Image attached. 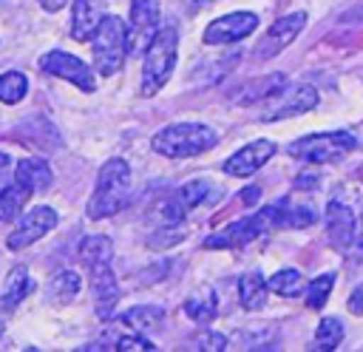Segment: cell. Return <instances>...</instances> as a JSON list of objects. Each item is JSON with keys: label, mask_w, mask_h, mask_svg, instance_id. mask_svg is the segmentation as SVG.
<instances>
[{"label": "cell", "mask_w": 363, "mask_h": 352, "mask_svg": "<svg viewBox=\"0 0 363 352\" xmlns=\"http://www.w3.org/2000/svg\"><path fill=\"white\" fill-rule=\"evenodd\" d=\"M79 273H74V270H65V273H60V275H54L51 278V284L45 287V301L51 304V307H65V304H71L77 295H79Z\"/></svg>", "instance_id": "obj_19"}, {"label": "cell", "mask_w": 363, "mask_h": 352, "mask_svg": "<svg viewBox=\"0 0 363 352\" xmlns=\"http://www.w3.org/2000/svg\"><path fill=\"white\" fill-rule=\"evenodd\" d=\"M128 193H130V167H128V162L125 159H108L99 167L94 193L88 199V219L99 221V219L116 216L128 204Z\"/></svg>", "instance_id": "obj_2"}, {"label": "cell", "mask_w": 363, "mask_h": 352, "mask_svg": "<svg viewBox=\"0 0 363 352\" xmlns=\"http://www.w3.org/2000/svg\"><path fill=\"white\" fill-rule=\"evenodd\" d=\"M6 165H9V156H6V153H0V167H6Z\"/></svg>", "instance_id": "obj_37"}, {"label": "cell", "mask_w": 363, "mask_h": 352, "mask_svg": "<svg viewBox=\"0 0 363 352\" xmlns=\"http://www.w3.org/2000/svg\"><path fill=\"white\" fill-rule=\"evenodd\" d=\"M85 267L91 273V292H94V301H96V318L108 321V318H113L116 304H119V295H122V290L116 284V275L111 270V258L91 261Z\"/></svg>", "instance_id": "obj_10"}, {"label": "cell", "mask_w": 363, "mask_h": 352, "mask_svg": "<svg viewBox=\"0 0 363 352\" xmlns=\"http://www.w3.org/2000/svg\"><path fill=\"white\" fill-rule=\"evenodd\" d=\"M216 142H218L216 128L204 122H173L153 133L150 148L167 159H187L216 148Z\"/></svg>", "instance_id": "obj_1"}, {"label": "cell", "mask_w": 363, "mask_h": 352, "mask_svg": "<svg viewBox=\"0 0 363 352\" xmlns=\"http://www.w3.org/2000/svg\"><path fill=\"white\" fill-rule=\"evenodd\" d=\"M34 290V281L28 275V270L23 264L11 267V273L6 275V284H3V292H0V309L3 312H14L20 307V301Z\"/></svg>", "instance_id": "obj_17"}, {"label": "cell", "mask_w": 363, "mask_h": 352, "mask_svg": "<svg viewBox=\"0 0 363 352\" xmlns=\"http://www.w3.org/2000/svg\"><path fill=\"white\" fill-rule=\"evenodd\" d=\"M216 295L213 292H204V295H196V298H187L184 301V315L187 318H193V321H201V324H207V321H213L216 318Z\"/></svg>", "instance_id": "obj_28"}, {"label": "cell", "mask_w": 363, "mask_h": 352, "mask_svg": "<svg viewBox=\"0 0 363 352\" xmlns=\"http://www.w3.org/2000/svg\"><path fill=\"white\" fill-rule=\"evenodd\" d=\"M196 346H199V349L218 352V349H224V346H227V338H224V335H218L216 329H207V332H201V338L196 341Z\"/></svg>", "instance_id": "obj_33"}, {"label": "cell", "mask_w": 363, "mask_h": 352, "mask_svg": "<svg viewBox=\"0 0 363 352\" xmlns=\"http://www.w3.org/2000/svg\"><path fill=\"white\" fill-rule=\"evenodd\" d=\"M116 349H122V352H130V349L147 352V349H156V343H153L147 335H142V332H133V335H125V338H119V341H116Z\"/></svg>", "instance_id": "obj_32"}, {"label": "cell", "mask_w": 363, "mask_h": 352, "mask_svg": "<svg viewBox=\"0 0 363 352\" xmlns=\"http://www.w3.org/2000/svg\"><path fill=\"white\" fill-rule=\"evenodd\" d=\"M354 148H357V136L352 131H332V133L301 136V139L289 142L286 153L301 159V162H309V165H329V162L343 159Z\"/></svg>", "instance_id": "obj_6"}, {"label": "cell", "mask_w": 363, "mask_h": 352, "mask_svg": "<svg viewBox=\"0 0 363 352\" xmlns=\"http://www.w3.org/2000/svg\"><path fill=\"white\" fill-rule=\"evenodd\" d=\"M28 196L31 193L23 185H17V182L3 187L0 190V221H14L20 216V210H23V204L28 202Z\"/></svg>", "instance_id": "obj_23"}, {"label": "cell", "mask_w": 363, "mask_h": 352, "mask_svg": "<svg viewBox=\"0 0 363 352\" xmlns=\"http://www.w3.org/2000/svg\"><path fill=\"white\" fill-rule=\"evenodd\" d=\"M176 51H179V31L176 26H159L150 43L145 45L142 60V94L153 97L159 88L167 85L173 68H176Z\"/></svg>", "instance_id": "obj_4"}, {"label": "cell", "mask_w": 363, "mask_h": 352, "mask_svg": "<svg viewBox=\"0 0 363 352\" xmlns=\"http://www.w3.org/2000/svg\"><path fill=\"white\" fill-rule=\"evenodd\" d=\"M340 341H343V324H340V318H335V315L320 318V324L315 329V346L318 349H335V346H340Z\"/></svg>", "instance_id": "obj_25"}, {"label": "cell", "mask_w": 363, "mask_h": 352, "mask_svg": "<svg viewBox=\"0 0 363 352\" xmlns=\"http://www.w3.org/2000/svg\"><path fill=\"white\" fill-rule=\"evenodd\" d=\"M51 179H54V173H51V167H48L45 159H40V156H26V159L17 162L14 182L23 185L28 193H43V190H48Z\"/></svg>", "instance_id": "obj_16"}, {"label": "cell", "mask_w": 363, "mask_h": 352, "mask_svg": "<svg viewBox=\"0 0 363 352\" xmlns=\"http://www.w3.org/2000/svg\"><path fill=\"white\" fill-rule=\"evenodd\" d=\"M261 122H278V119H289L298 114H306L318 105V91L315 85H281L278 91H272L269 97L261 99Z\"/></svg>", "instance_id": "obj_7"}, {"label": "cell", "mask_w": 363, "mask_h": 352, "mask_svg": "<svg viewBox=\"0 0 363 352\" xmlns=\"http://www.w3.org/2000/svg\"><path fill=\"white\" fill-rule=\"evenodd\" d=\"M281 207H284L286 227H309V224H315V207L312 204H295L292 199H284Z\"/></svg>", "instance_id": "obj_31"}, {"label": "cell", "mask_w": 363, "mask_h": 352, "mask_svg": "<svg viewBox=\"0 0 363 352\" xmlns=\"http://www.w3.org/2000/svg\"><path fill=\"white\" fill-rule=\"evenodd\" d=\"M159 3L156 0H133L130 3V23H128V51L145 48L159 28Z\"/></svg>", "instance_id": "obj_13"}, {"label": "cell", "mask_w": 363, "mask_h": 352, "mask_svg": "<svg viewBox=\"0 0 363 352\" xmlns=\"http://www.w3.org/2000/svg\"><path fill=\"white\" fill-rule=\"evenodd\" d=\"M184 236H187L184 221H182V224H159V227L147 236V247H150V250H164V247L179 244Z\"/></svg>", "instance_id": "obj_27"}, {"label": "cell", "mask_w": 363, "mask_h": 352, "mask_svg": "<svg viewBox=\"0 0 363 352\" xmlns=\"http://www.w3.org/2000/svg\"><path fill=\"white\" fill-rule=\"evenodd\" d=\"M332 287H335V273H323L312 284H306V307L309 309H320L326 304Z\"/></svg>", "instance_id": "obj_30"}, {"label": "cell", "mask_w": 363, "mask_h": 352, "mask_svg": "<svg viewBox=\"0 0 363 352\" xmlns=\"http://www.w3.org/2000/svg\"><path fill=\"white\" fill-rule=\"evenodd\" d=\"M26 91H28L26 74H20V71H6V74L0 77V102L14 105V102H20V99L26 97Z\"/></svg>", "instance_id": "obj_26"}, {"label": "cell", "mask_w": 363, "mask_h": 352, "mask_svg": "<svg viewBox=\"0 0 363 352\" xmlns=\"http://www.w3.org/2000/svg\"><path fill=\"white\" fill-rule=\"evenodd\" d=\"M272 156H275V142H269V139H255V142L238 148V150L224 162V173H227V176H252V173L261 170Z\"/></svg>", "instance_id": "obj_14"}, {"label": "cell", "mask_w": 363, "mask_h": 352, "mask_svg": "<svg viewBox=\"0 0 363 352\" xmlns=\"http://www.w3.org/2000/svg\"><path fill=\"white\" fill-rule=\"evenodd\" d=\"M213 185L210 182H204V179H193V182H184L179 190H176V199L182 202V207L184 210H193V207H199V204H204V202H210L213 199Z\"/></svg>", "instance_id": "obj_24"}, {"label": "cell", "mask_w": 363, "mask_h": 352, "mask_svg": "<svg viewBox=\"0 0 363 352\" xmlns=\"http://www.w3.org/2000/svg\"><path fill=\"white\" fill-rule=\"evenodd\" d=\"M258 199H261V187L252 185V187H244V190H241V202H244V204H255Z\"/></svg>", "instance_id": "obj_35"}, {"label": "cell", "mask_w": 363, "mask_h": 352, "mask_svg": "<svg viewBox=\"0 0 363 352\" xmlns=\"http://www.w3.org/2000/svg\"><path fill=\"white\" fill-rule=\"evenodd\" d=\"M57 221H60V216H57L54 207H48V204H37V207L26 210L23 216H17V227L9 233L6 247H9V250H26L28 244L40 241L48 230H54Z\"/></svg>", "instance_id": "obj_8"}, {"label": "cell", "mask_w": 363, "mask_h": 352, "mask_svg": "<svg viewBox=\"0 0 363 352\" xmlns=\"http://www.w3.org/2000/svg\"><path fill=\"white\" fill-rule=\"evenodd\" d=\"M40 65H43V71H48L60 79H68L71 85H77L82 91H96V74L88 68V62H82L79 57H74L68 51H48V54H43Z\"/></svg>", "instance_id": "obj_11"}, {"label": "cell", "mask_w": 363, "mask_h": 352, "mask_svg": "<svg viewBox=\"0 0 363 352\" xmlns=\"http://www.w3.org/2000/svg\"><path fill=\"white\" fill-rule=\"evenodd\" d=\"M122 321H125L133 332L147 335V332H153V329L162 326V321H164V309L156 307V304H139V307H130V309L122 315Z\"/></svg>", "instance_id": "obj_20"}, {"label": "cell", "mask_w": 363, "mask_h": 352, "mask_svg": "<svg viewBox=\"0 0 363 352\" xmlns=\"http://www.w3.org/2000/svg\"><path fill=\"white\" fill-rule=\"evenodd\" d=\"M258 28V14L255 11H230L218 20H213L204 28V43L207 45H230L244 40Z\"/></svg>", "instance_id": "obj_12"}, {"label": "cell", "mask_w": 363, "mask_h": 352, "mask_svg": "<svg viewBox=\"0 0 363 352\" xmlns=\"http://www.w3.org/2000/svg\"><path fill=\"white\" fill-rule=\"evenodd\" d=\"M303 287H306L303 275H301L298 270H292V267L278 270V273L267 281V290H272L275 295H284V298H295V295H301Z\"/></svg>", "instance_id": "obj_22"}, {"label": "cell", "mask_w": 363, "mask_h": 352, "mask_svg": "<svg viewBox=\"0 0 363 352\" xmlns=\"http://www.w3.org/2000/svg\"><path fill=\"white\" fill-rule=\"evenodd\" d=\"M303 26H306V11H292V14L278 17V20L261 34V40L255 43V48H252L255 60L264 62V60L278 57V54L303 31Z\"/></svg>", "instance_id": "obj_9"}, {"label": "cell", "mask_w": 363, "mask_h": 352, "mask_svg": "<svg viewBox=\"0 0 363 352\" xmlns=\"http://www.w3.org/2000/svg\"><path fill=\"white\" fill-rule=\"evenodd\" d=\"M238 295H241L244 309H261L264 301H267V278L255 270L244 273L241 281H238Z\"/></svg>", "instance_id": "obj_21"}, {"label": "cell", "mask_w": 363, "mask_h": 352, "mask_svg": "<svg viewBox=\"0 0 363 352\" xmlns=\"http://www.w3.org/2000/svg\"><path fill=\"white\" fill-rule=\"evenodd\" d=\"M111 255H113V247H111V238L108 236H88L79 244V258L85 264L102 261V258H111Z\"/></svg>", "instance_id": "obj_29"}, {"label": "cell", "mask_w": 363, "mask_h": 352, "mask_svg": "<svg viewBox=\"0 0 363 352\" xmlns=\"http://www.w3.org/2000/svg\"><path fill=\"white\" fill-rule=\"evenodd\" d=\"M349 312L352 315H363V284H357L349 295Z\"/></svg>", "instance_id": "obj_34"}, {"label": "cell", "mask_w": 363, "mask_h": 352, "mask_svg": "<svg viewBox=\"0 0 363 352\" xmlns=\"http://www.w3.org/2000/svg\"><path fill=\"white\" fill-rule=\"evenodd\" d=\"M102 20V11L94 6V0H74V14H71V37L79 43H88Z\"/></svg>", "instance_id": "obj_18"}, {"label": "cell", "mask_w": 363, "mask_h": 352, "mask_svg": "<svg viewBox=\"0 0 363 352\" xmlns=\"http://www.w3.org/2000/svg\"><path fill=\"white\" fill-rule=\"evenodd\" d=\"M94 65L102 77H113L122 65H125V54H128V28L125 20L116 14H102L94 37Z\"/></svg>", "instance_id": "obj_5"}, {"label": "cell", "mask_w": 363, "mask_h": 352, "mask_svg": "<svg viewBox=\"0 0 363 352\" xmlns=\"http://www.w3.org/2000/svg\"><path fill=\"white\" fill-rule=\"evenodd\" d=\"M65 3H68V0H40V6H43L45 11H60Z\"/></svg>", "instance_id": "obj_36"}, {"label": "cell", "mask_w": 363, "mask_h": 352, "mask_svg": "<svg viewBox=\"0 0 363 352\" xmlns=\"http://www.w3.org/2000/svg\"><path fill=\"white\" fill-rule=\"evenodd\" d=\"M193 6H204V3H210V0H190Z\"/></svg>", "instance_id": "obj_38"}, {"label": "cell", "mask_w": 363, "mask_h": 352, "mask_svg": "<svg viewBox=\"0 0 363 352\" xmlns=\"http://www.w3.org/2000/svg\"><path fill=\"white\" fill-rule=\"evenodd\" d=\"M326 236L335 250H346L354 241V213L343 202H329L326 207Z\"/></svg>", "instance_id": "obj_15"}, {"label": "cell", "mask_w": 363, "mask_h": 352, "mask_svg": "<svg viewBox=\"0 0 363 352\" xmlns=\"http://www.w3.org/2000/svg\"><path fill=\"white\" fill-rule=\"evenodd\" d=\"M278 227H286V219H284V207H281V202L267 204V207H261L258 213L244 216V219H238V221H230L227 227H221V230L210 233V236L204 238V247H207V250L247 247L250 241H255V238H261L264 233H272V230H278Z\"/></svg>", "instance_id": "obj_3"}]
</instances>
